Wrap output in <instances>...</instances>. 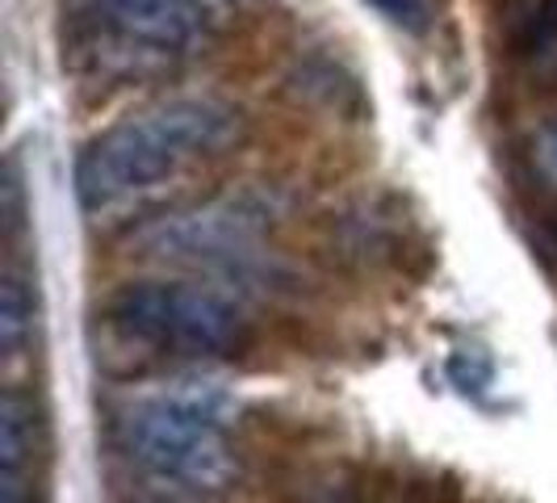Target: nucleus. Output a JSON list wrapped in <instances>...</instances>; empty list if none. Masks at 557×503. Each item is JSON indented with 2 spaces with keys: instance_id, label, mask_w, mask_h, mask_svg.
<instances>
[{
  "instance_id": "nucleus-1",
  "label": "nucleus",
  "mask_w": 557,
  "mask_h": 503,
  "mask_svg": "<svg viewBox=\"0 0 557 503\" xmlns=\"http://www.w3.org/2000/svg\"><path fill=\"white\" fill-rule=\"evenodd\" d=\"M244 135V113L223 97H164L122 118L76 160V197L88 219L126 214L181 181L194 164L226 156Z\"/></svg>"
},
{
  "instance_id": "nucleus-2",
  "label": "nucleus",
  "mask_w": 557,
  "mask_h": 503,
  "mask_svg": "<svg viewBox=\"0 0 557 503\" xmlns=\"http://www.w3.org/2000/svg\"><path fill=\"white\" fill-rule=\"evenodd\" d=\"M239 398L223 382H151L110 419L113 453L172 500H210L239 478L226 424Z\"/></svg>"
},
{
  "instance_id": "nucleus-3",
  "label": "nucleus",
  "mask_w": 557,
  "mask_h": 503,
  "mask_svg": "<svg viewBox=\"0 0 557 503\" xmlns=\"http://www.w3.org/2000/svg\"><path fill=\"white\" fill-rule=\"evenodd\" d=\"M101 319L168 357H226L248 340L244 307L201 281H126L101 303Z\"/></svg>"
},
{
  "instance_id": "nucleus-4",
  "label": "nucleus",
  "mask_w": 557,
  "mask_h": 503,
  "mask_svg": "<svg viewBox=\"0 0 557 503\" xmlns=\"http://www.w3.org/2000/svg\"><path fill=\"white\" fill-rule=\"evenodd\" d=\"M264 231H269V206L260 197L226 194L139 223L126 235V252L164 265L235 269L256 256Z\"/></svg>"
},
{
  "instance_id": "nucleus-5",
  "label": "nucleus",
  "mask_w": 557,
  "mask_h": 503,
  "mask_svg": "<svg viewBox=\"0 0 557 503\" xmlns=\"http://www.w3.org/2000/svg\"><path fill=\"white\" fill-rule=\"evenodd\" d=\"M106 26L151 51H189L214 26L210 0H88Z\"/></svg>"
},
{
  "instance_id": "nucleus-6",
  "label": "nucleus",
  "mask_w": 557,
  "mask_h": 503,
  "mask_svg": "<svg viewBox=\"0 0 557 503\" xmlns=\"http://www.w3.org/2000/svg\"><path fill=\"white\" fill-rule=\"evenodd\" d=\"M38 449H42L38 407L29 394L13 387L0 403V503H34Z\"/></svg>"
},
{
  "instance_id": "nucleus-7",
  "label": "nucleus",
  "mask_w": 557,
  "mask_h": 503,
  "mask_svg": "<svg viewBox=\"0 0 557 503\" xmlns=\"http://www.w3.org/2000/svg\"><path fill=\"white\" fill-rule=\"evenodd\" d=\"M34 290H29V281L17 273V269H9L4 273V285H0V340H4V348L17 357V348L26 344V335L34 332Z\"/></svg>"
},
{
  "instance_id": "nucleus-8",
  "label": "nucleus",
  "mask_w": 557,
  "mask_h": 503,
  "mask_svg": "<svg viewBox=\"0 0 557 503\" xmlns=\"http://www.w3.org/2000/svg\"><path fill=\"white\" fill-rule=\"evenodd\" d=\"M373 9H382L394 26L403 29H423L432 17V0H369Z\"/></svg>"
},
{
  "instance_id": "nucleus-9",
  "label": "nucleus",
  "mask_w": 557,
  "mask_h": 503,
  "mask_svg": "<svg viewBox=\"0 0 557 503\" xmlns=\"http://www.w3.org/2000/svg\"><path fill=\"white\" fill-rule=\"evenodd\" d=\"M532 160L541 168V176L557 189V118H549V122L536 131V139H532Z\"/></svg>"
}]
</instances>
